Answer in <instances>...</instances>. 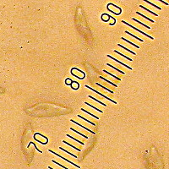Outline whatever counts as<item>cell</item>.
<instances>
[{"mask_svg":"<svg viewBox=\"0 0 169 169\" xmlns=\"http://www.w3.org/2000/svg\"><path fill=\"white\" fill-rule=\"evenodd\" d=\"M140 8H142L143 9H145V10H146V11H148V12H150L151 14H152L153 15H155V16H158V14H155V13H154V12H152L151 10H150V9H146V7H144V6H142V5H140Z\"/></svg>","mask_w":169,"mask_h":169,"instance_id":"ba28073f","label":"cell"},{"mask_svg":"<svg viewBox=\"0 0 169 169\" xmlns=\"http://www.w3.org/2000/svg\"><path fill=\"white\" fill-rule=\"evenodd\" d=\"M145 2H146V3H147V4H151V5L154 6V7H155V8L158 9H159V10H161V8H160V7H158V6H156V5H155V4H152V3H151V2H150V1H147V0H145Z\"/></svg>","mask_w":169,"mask_h":169,"instance_id":"44dd1931","label":"cell"},{"mask_svg":"<svg viewBox=\"0 0 169 169\" xmlns=\"http://www.w3.org/2000/svg\"><path fill=\"white\" fill-rule=\"evenodd\" d=\"M81 111L85 112V113H88V114H90V115H91V116H92V117H94V118H95V119H99V118H98V117H96V116H95V115H93V114H92V113H90V112H87V111H86V110H85V109L81 108Z\"/></svg>","mask_w":169,"mask_h":169,"instance_id":"603a6c76","label":"cell"},{"mask_svg":"<svg viewBox=\"0 0 169 169\" xmlns=\"http://www.w3.org/2000/svg\"><path fill=\"white\" fill-rule=\"evenodd\" d=\"M125 33H126V34H128V35H129V36H131V37H134V38H135V39H137V40H139V41H141V42H143V41H143V40H142V39H140V37H136V36L133 35L132 33H129V32H128V31H125Z\"/></svg>","mask_w":169,"mask_h":169,"instance_id":"5b68a950","label":"cell"},{"mask_svg":"<svg viewBox=\"0 0 169 169\" xmlns=\"http://www.w3.org/2000/svg\"><path fill=\"white\" fill-rule=\"evenodd\" d=\"M103 72H105V73H106V74H110V75H112V76H113V78H116L117 80H121V79H120V78H118V77H117V76H116V75H114V74H111V73H109V72H108V71H107V70H103Z\"/></svg>","mask_w":169,"mask_h":169,"instance_id":"ac0fdd59","label":"cell"},{"mask_svg":"<svg viewBox=\"0 0 169 169\" xmlns=\"http://www.w3.org/2000/svg\"><path fill=\"white\" fill-rule=\"evenodd\" d=\"M89 98H91V99H93V100H95L96 101H97V102H99L101 105H102V106H107V104H104L103 102H101V101H100L99 100H97V99H96V98H94V97H92L91 96H89Z\"/></svg>","mask_w":169,"mask_h":169,"instance_id":"d6986e66","label":"cell"},{"mask_svg":"<svg viewBox=\"0 0 169 169\" xmlns=\"http://www.w3.org/2000/svg\"><path fill=\"white\" fill-rule=\"evenodd\" d=\"M100 78H101V80H105V81H106V82H107V83H109V84H111L112 86H115V87H117V85H115V84H114V83H113V82H111V81H109V80H106L105 78H103V77H101H101H100Z\"/></svg>","mask_w":169,"mask_h":169,"instance_id":"ffe728a7","label":"cell"},{"mask_svg":"<svg viewBox=\"0 0 169 169\" xmlns=\"http://www.w3.org/2000/svg\"><path fill=\"white\" fill-rule=\"evenodd\" d=\"M96 85H97V86H101V87H102V88H104V89L106 90V91H109L110 93H113V91H110L109 89H107V88H106L105 86H102L101 85H100V84H98V83H96Z\"/></svg>","mask_w":169,"mask_h":169,"instance_id":"cb8c5ba5","label":"cell"},{"mask_svg":"<svg viewBox=\"0 0 169 169\" xmlns=\"http://www.w3.org/2000/svg\"><path fill=\"white\" fill-rule=\"evenodd\" d=\"M78 117H79L80 119H83V120H85V121H86V122H88V123H91V125H95V123H92V122H91V121H89V120H88V119H86V118H83V117H81V116H80V115H78Z\"/></svg>","mask_w":169,"mask_h":169,"instance_id":"9a60e30c","label":"cell"},{"mask_svg":"<svg viewBox=\"0 0 169 169\" xmlns=\"http://www.w3.org/2000/svg\"><path fill=\"white\" fill-rule=\"evenodd\" d=\"M113 52H115V53H118V54H119V55H120V56L123 57V58H127V59H128V60H129V61H132V59H131L130 58H128V57H127V56H125V55H123V54H122V53H119V51L114 50V51H113Z\"/></svg>","mask_w":169,"mask_h":169,"instance_id":"8fae6325","label":"cell"},{"mask_svg":"<svg viewBox=\"0 0 169 169\" xmlns=\"http://www.w3.org/2000/svg\"><path fill=\"white\" fill-rule=\"evenodd\" d=\"M53 162H54V163H55V164H57V165H58V166H60V167H63V168H64V169H69V168H67V167H65V166H63V165H61V164H60V163H58V161H53Z\"/></svg>","mask_w":169,"mask_h":169,"instance_id":"d4e9b609","label":"cell"},{"mask_svg":"<svg viewBox=\"0 0 169 169\" xmlns=\"http://www.w3.org/2000/svg\"><path fill=\"white\" fill-rule=\"evenodd\" d=\"M107 58H112V59H113V60H115V61H116V62H118V63H119V64H122V65H123V66H124V67H126V68H128V69H130V70L132 69V68H131V67L128 66V65H127V64H123V63L120 62V61H119V60H118V59H116V58H113V57L110 56V55H107Z\"/></svg>","mask_w":169,"mask_h":169,"instance_id":"3957f363","label":"cell"},{"mask_svg":"<svg viewBox=\"0 0 169 169\" xmlns=\"http://www.w3.org/2000/svg\"><path fill=\"white\" fill-rule=\"evenodd\" d=\"M71 122H72V123H75V124H77V125H78V126H80V127H82V128H85V129H86V130H88V131H89V132H90V133H92V134H95V132H92V131H91V130H90L89 128H86V127H85V126H83V125L80 124V123H79L75 122V121H74V120H72V119H71Z\"/></svg>","mask_w":169,"mask_h":169,"instance_id":"277c9868","label":"cell"},{"mask_svg":"<svg viewBox=\"0 0 169 169\" xmlns=\"http://www.w3.org/2000/svg\"><path fill=\"white\" fill-rule=\"evenodd\" d=\"M59 149H60V150H62V151H64V152H66V153L69 154L70 155H72L73 157H74V158H77V156H76L75 155H74V154H72V153H71V152H69V151H66V150H65V149H64V148L60 147V148H59Z\"/></svg>","mask_w":169,"mask_h":169,"instance_id":"7c38bea8","label":"cell"},{"mask_svg":"<svg viewBox=\"0 0 169 169\" xmlns=\"http://www.w3.org/2000/svg\"><path fill=\"white\" fill-rule=\"evenodd\" d=\"M70 129H71V130H72V131H74V132H75V133H77V134H80V135L83 136L84 138H86V139H88V137H87V136H86V135H85V134H81V133H80V132H79V131H76V130H75V129H74V128H70Z\"/></svg>","mask_w":169,"mask_h":169,"instance_id":"2e32d148","label":"cell"},{"mask_svg":"<svg viewBox=\"0 0 169 169\" xmlns=\"http://www.w3.org/2000/svg\"><path fill=\"white\" fill-rule=\"evenodd\" d=\"M137 14H140V16H141V17H143V18H145V19H148V20H149V21H151V22H152V23H154V20L153 19H150V18L149 17H147V16H146V15H144V14H140V12H137Z\"/></svg>","mask_w":169,"mask_h":169,"instance_id":"8992f818","label":"cell"},{"mask_svg":"<svg viewBox=\"0 0 169 169\" xmlns=\"http://www.w3.org/2000/svg\"><path fill=\"white\" fill-rule=\"evenodd\" d=\"M107 66H110V67H111V68H113V69L117 70V71H118V72H120V73H122V74H125V73L123 72V71H121V70H119V69H117V68H115V67H113V65H112V64H107Z\"/></svg>","mask_w":169,"mask_h":169,"instance_id":"4fadbf2b","label":"cell"},{"mask_svg":"<svg viewBox=\"0 0 169 169\" xmlns=\"http://www.w3.org/2000/svg\"><path fill=\"white\" fill-rule=\"evenodd\" d=\"M118 46H119V47H122V48H123V49H124V50H126V51H128V52H129V53H132V54H134V55H135V54H136V53H134V52H133V51H131V50H129V49L126 48V47H123V46H122V45L120 44V43H119V44H118Z\"/></svg>","mask_w":169,"mask_h":169,"instance_id":"9c48e42d","label":"cell"},{"mask_svg":"<svg viewBox=\"0 0 169 169\" xmlns=\"http://www.w3.org/2000/svg\"><path fill=\"white\" fill-rule=\"evenodd\" d=\"M63 142H64V143H65V144H66V145H68V146H71V147H73V148H74V149H75V150H77L78 151H80V149H79V148H76L75 146H73V145H70V144H69L68 142H66V141H65V140H64V141H63Z\"/></svg>","mask_w":169,"mask_h":169,"instance_id":"7402d4cb","label":"cell"},{"mask_svg":"<svg viewBox=\"0 0 169 169\" xmlns=\"http://www.w3.org/2000/svg\"><path fill=\"white\" fill-rule=\"evenodd\" d=\"M121 39H122V40H123V41H125L126 42H128V43H129V44H131V45H133V46H134V47H137V48H140V47H139V46H137L136 44H134V43L131 42V41H129L128 40H126V39H125L124 37H121Z\"/></svg>","mask_w":169,"mask_h":169,"instance_id":"30bf717a","label":"cell"},{"mask_svg":"<svg viewBox=\"0 0 169 169\" xmlns=\"http://www.w3.org/2000/svg\"><path fill=\"white\" fill-rule=\"evenodd\" d=\"M160 1H161V3H162V4H166V5H168L169 4H167V2H165V1H162V0H160Z\"/></svg>","mask_w":169,"mask_h":169,"instance_id":"484cf974","label":"cell"},{"mask_svg":"<svg viewBox=\"0 0 169 169\" xmlns=\"http://www.w3.org/2000/svg\"><path fill=\"white\" fill-rule=\"evenodd\" d=\"M132 19H133V20H134V21H135V22H137V23L140 24V25H144L145 27H146V28H147V29H151V27H150V26H148V25H146V24L142 23V22H140V20H137V19H134V18H132Z\"/></svg>","mask_w":169,"mask_h":169,"instance_id":"52a82bcc","label":"cell"},{"mask_svg":"<svg viewBox=\"0 0 169 169\" xmlns=\"http://www.w3.org/2000/svg\"><path fill=\"white\" fill-rule=\"evenodd\" d=\"M86 105H88V106H90V107H92V108L96 109V111H98V112H99V113H103V112L101 111V110H100L99 108H96V107H94V106H92L91 104H89V103L86 102Z\"/></svg>","mask_w":169,"mask_h":169,"instance_id":"e0dca14e","label":"cell"},{"mask_svg":"<svg viewBox=\"0 0 169 169\" xmlns=\"http://www.w3.org/2000/svg\"><path fill=\"white\" fill-rule=\"evenodd\" d=\"M86 88H88V89H90V90H91L92 91H94V92H96V93H97L98 95H100V96H101L102 97H104L105 99H107V100H109V101H113V103H114V104H117V102L115 101H113V100L111 99V98H108L107 96H104V95H102L101 93H99V91H96V90H94V89H92L91 87H90V86H86Z\"/></svg>","mask_w":169,"mask_h":169,"instance_id":"7a4b0ae2","label":"cell"},{"mask_svg":"<svg viewBox=\"0 0 169 169\" xmlns=\"http://www.w3.org/2000/svg\"><path fill=\"white\" fill-rule=\"evenodd\" d=\"M122 22L123 24H125L126 25H128V26H129V27H131V28H133L134 30H135V31H139V32H140L141 34H143V35H145V36H146L147 37H149V38H151V39H153V37H151V36H149V35H147L146 33H145V32H143L142 31H140V30H139V29H137L136 27H134V26H133V25H131L130 24H128V23H127L126 21H124V20H122Z\"/></svg>","mask_w":169,"mask_h":169,"instance_id":"6da1fadb","label":"cell"},{"mask_svg":"<svg viewBox=\"0 0 169 169\" xmlns=\"http://www.w3.org/2000/svg\"><path fill=\"white\" fill-rule=\"evenodd\" d=\"M48 168H49V169H53V168H52L51 167H48Z\"/></svg>","mask_w":169,"mask_h":169,"instance_id":"83f0119b","label":"cell"},{"mask_svg":"<svg viewBox=\"0 0 169 169\" xmlns=\"http://www.w3.org/2000/svg\"><path fill=\"white\" fill-rule=\"evenodd\" d=\"M3 92H4V90H3L2 88L0 87V94H1V93H3Z\"/></svg>","mask_w":169,"mask_h":169,"instance_id":"4316f807","label":"cell"},{"mask_svg":"<svg viewBox=\"0 0 169 169\" xmlns=\"http://www.w3.org/2000/svg\"><path fill=\"white\" fill-rule=\"evenodd\" d=\"M67 137H69V138H70L71 140H75V141H77V142H79L80 144H81V145H84V143L83 142H81V141H80L79 140H77V139H75V138H74V137H72L71 135H69V134H67Z\"/></svg>","mask_w":169,"mask_h":169,"instance_id":"5bb4252c","label":"cell"}]
</instances>
